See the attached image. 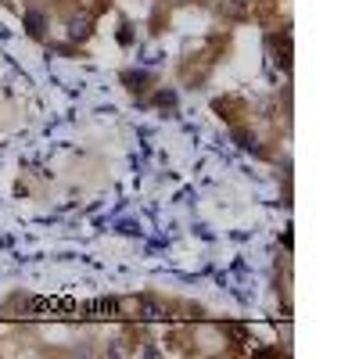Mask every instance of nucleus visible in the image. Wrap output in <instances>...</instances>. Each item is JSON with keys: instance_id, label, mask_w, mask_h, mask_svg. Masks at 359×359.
I'll return each mask as SVG.
<instances>
[{"instance_id": "1", "label": "nucleus", "mask_w": 359, "mask_h": 359, "mask_svg": "<svg viewBox=\"0 0 359 359\" xmlns=\"http://www.w3.org/2000/svg\"><path fill=\"white\" fill-rule=\"evenodd\" d=\"M65 33H69L72 43H86L90 36H94V15H90V11L69 15V18H65Z\"/></svg>"}, {"instance_id": "2", "label": "nucleus", "mask_w": 359, "mask_h": 359, "mask_svg": "<svg viewBox=\"0 0 359 359\" xmlns=\"http://www.w3.org/2000/svg\"><path fill=\"white\" fill-rule=\"evenodd\" d=\"M43 29H47V18H43V11L29 8V11H25V33L33 36V40H43Z\"/></svg>"}, {"instance_id": "3", "label": "nucleus", "mask_w": 359, "mask_h": 359, "mask_svg": "<svg viewBox=\"0 0 359 359\" xmlns=\"http://www.w3.org/2000/svg\"><path fill=\"white\" fill-rule=\"evenodd\" d=\"M123 83L133 90V94H144L147 83H151V76H147V72H123Z\"/></svg>"}, {"instance_id": "4", "label": "nucleus", "mask_w": 359, "mask_h": 359, "mask_svg": "<svg viewBox=\"0 0 359 359\" xmlns=\"http://www.w3.org/2000/svg\"><path fill=\"white\" fill-rule=\"evenodd\" d=\"M223 8L233 11V15H245V11L252 8V0H223Z\"/></svg>"}]
</instances>
